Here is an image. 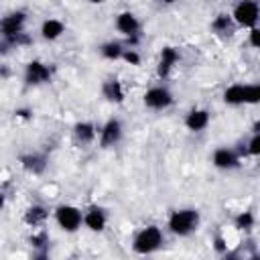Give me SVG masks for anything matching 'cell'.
<instances>
[{"label": "cell", "instance_id": "1", "mask_svg": "<svg viewBox=\"0 0 260 260\" xmlns=\"http://www.w3.org/2000/svg\"><path fill=\"white\" fill-rule=\"evenodd\" d=\"M199 223V215L197 211L193 209H181V211H175L169 219V228L173 234H179V236H187L191 234Z\"/></svg>", "mask_w": 260, "mask_h": 260}, {"label": "cell", "instance_id": "15", "mask_svg": "<svg viewBox=\"0 0 260 260\" xmlns=\"http://www.w3.org/2000/svg\"><path fill=\"white\" fill-rule=\"evenodd\" d=\"M20 162H22V167L26 171H32V173H41L45 169V165H47L45 156H41V154H26V156L20 158Z\"/></svg>", "mask_w": 260, "mask_h": 260}, {"label": "cell", "instance_id": "3", "mask_svg": "<svg viewBox=\"0 0 260 260\" xmlns=\"http://www.w3.org/2000/svg\"><path fill=\"white\" fill-rule=\"evenodd\" d=\"M162 242V234L156 225H148L144 228L136 238H134V250L138 254H150L154 252Z\"/></svg>", "mask_w": 260, "mask_h": 260}, {"label": "cell", "instance_id": "6", "mask_svg": "<svg viewBox=\"0 0 260 260\" xmlns=\"http://www.w3.org/2000/svg\"><path fill=\"white\" fill-rule=\"evenodd\" d=\"M51 79V71L47 65H43L41 61H30L26 65V75H24V81L28 85H39V83H45Z\"/></svg>", "mask_w": 260, "mask_h": 260}, {"label": "cell", "instance_id": "31", "mask_svg": "<svg viewBox=\"0 0 260 260\" xmlns=\"http://www.w3.org/2000/svg\"><path fill=\"white\" fill-rule=\"evenodd\" d=\"M165 2H167V4H171V2H175V0H165Z\"/></svg>", "mask_w": 260, "mask_h": 260}, {"label": "cell", "instance_id": "20", "mask_svg": "<svg viewBox=\"0 0 260 260\" xmlns=\"http://www.w3.org/2000/svg\"><path fill=\"white\" fill-rule=\"evenodd\" d=\"M122 53H124V49L118 43H106L102 47V55L108 57V59H118V57H122Z\"/></svg>", "mask_w": 260, "mask_h": 260}, {"label": "cell", "instance_id": "23", "mask_svg": "<svg viewBox=\"0 0 260 260\" xmlns=\"http://www.w3.org/2000/svg\"><path fill=\"white\" fill-rule=\"evenodd\" d=\"M213 28H215V30H228V28H230V16L221 14V16L213 22Z\"/></svg>", "mask_w": 260, "mask_h": 260}, {"label": "cell", "instance_id": "18", "mask_svg": "<svg viewBox=\"0 0 260 260\" xmlns=\"http://www.w3.org/2000/svg\"><path fill=\"white\" fill-rule=\"evenodd\" d=\"M225 104H244V85H232L223 93Z\"/></svg>", "mask_w": 260, "mask_h": 260}, {"label": "cell", "instance_id": "11", "mask_svg": "<svg viewBox=\"0 0 260 260\" xmlns=\"http://www.w3.org/2000/svg\"><path fill=\"white\" fill-rule=\"evenodd\" d=\"M207 122H209V114H207L205 110H193V112L185 118V126H187L189 130H193V132L203 130V128L207 126Z\"/></svg>", "mask_w": 260, "mask_h": 260}, {"label": "cell", "instance_id": "26", "mask_svg": "<svg viewBox=\"0 0 260 260\" xmlns=\"http://www.w3.org/2000/svg\"><path fill=\"white\" fill-rule=\"evenodd\" d=\"M250 43H252V47H258V30L256 28L250 30Z\"/></svg>", "mask_w": 260, "mask_h": 260}, {"label": "cell", "instance_id": "19", "mask_svg": "<svg viewBox=\"0 0 260 260\" xmlns=\"http://www.w3.org/2000/svg\"><path fill=\"white\" fill-rule=\"evenodd\" d=\"M45 217H47V211H45L41 205H35V207H30V209L26 211V215H24L26 223H30V225H37V223H41Z\"/></svg>", "mask_w": 260, "mask_h": 260}, {"label": "cell", "instance_id": "21", "mask_svg": "<svg viewBox=\"0 0 260 260\" xmlns=\"http://www.w3.org/2000/svg\"><path fill=\"white\" fill-rule=\"evenodd\" d=\"M260 100V87L258 85H244V102L256 104Z\"/></svg>", "mask_w": 260, "mask_h": 260}, {"label": "cell", "instance_id": "25", "mask_svg": "<svg viewBox=\"0 0 260 260\" xmlns=\"http://www.w3.org/2000/svg\"><path fill=\"white\" fill-rule=\"evenodd\" d=\"M248 146H250V148H248V150H250V152H252V154H260V136H258V134H254V136H252V140H250V144H248Z\"/></svg>", "mask_w": 260, "mask_h": 260}, {"label": "cell", "instance_id": "27", "mask_svg": "<svg viewBox=\"0 0 260 260\" xmlns=\"http://www.w3.org/2000/svg\"><path fill=\"white\" fill-rule=\"evenodd\" d=\"M215 250H217V252H223V250H225V244H223L221 238H215Z\"/></svg>", "mask_w": 260, "mask_h": 260}, {"label": "cell", "instance_id": "29", "mask_svg": "<svg viewBox=\"0 0 260 260\" xmlns=\"http://www.w3.org/2000/svg\"><path fill=\"white\" fill-rule=\"evenodd\" d=\"M2 205H4V195L0 193V209H2Z\"/></svg>", "mask_w": 260, "mask_h": 260}, {"label": "cell", "instance_id": "10", "mask_svg": "<svg viewBox=\"0 0 260 260\" xmlns=\"http://www.w3.org/2000/svg\"><path fill=\"white\" fill-rule=\"evenodd\" d=\"M179 61V53L173 49V47H165L162 49V55H160V63H158V75L160 77H167L171 67Z\"/></svg>", "mask_w": 260, "mask_h": 260}, {"label": "cell", "instance_id": "14", "mask_svg": "<svg viewBox=\"0 0 260 260\" xmlns=\"http://www.w3.org/2000/svg\"><path fill=\"white\" fill-rule=\"evenodd\" d=\"M41 32H43V37H45L47 41H53V39H57V37L63 32V22H61V20H55V18H49V20L43 22Z\"/></svg>", "mask_w": 260, "mask_h": 260}, {"label": "cell", "instance_id": "7", "mask_svg": "<svg viewBox=\"0 0 260 260\" xmlns=\"http://www.w3.org/2000/svg\"><path fill=\"white\" fill-rule=\"evenodd\" d=\"M171 102H173V95L165 87H152L144 95V104L148 108H154V110H162V108L171 106Z\"/></svg>", "mask_w": 260, "mask_h": 260}, {"label": "cell", "instance_id": "28", "mask_svg": "<svg viewBox=\"0 0 260 260\" xmlns=\"http://www.w3.org/2000/svg\"><path fill=\"white\" fill-rule=\"evenodd\" d=\"M16 114H18V116H22V118H28V112H26V110H18Z\"/></svg>", "mask_w": 260, "mask_h": 260}, {"label": "cell", "instance_id": "9", "mask_svg": "<svg viewBox=\"0 0 260 260\" xmlns=\"http://www.w3.org/2000/svg\"><path fill=\"white\" fill-rule=\"evenodd\" d=\"M116 26H118V30L122 35H128V37L136 35L138 28H140V24H138V20H136V16L132 12H122L118 16V20H116Z\"/></svg>", "mask_w": 260, "mask_h": 260}, {"label": "cell", "instance_id": "8", "mask_svg": "<svg viewBox=\"0 0 260 260\" xmlns=\"http://www.w3.org/2000/svg\"><path fill=\"white\" fill-rule=\"evenodd\" d=\"M120 136H122V126H120V122H118V120H110V122L104 126V130H102V146L108 148V146L116 144V142L120 140Z\"/></svg>", "mask_w": 260, "mask_h": 260}, {"label": "cell", "instance_id": "17", "mask_svg": "<svg viewBox=\"0 0 260 260\" xmlns=\"http://www.w3.org/2000/svg\"><path fill=\"white\" fill-rule=\"evenodd\" d=\"M75 136H77V140H81V142H91L93 136H95V128H93L89 122L75 124Z\"/></svg>", "mask_w": 260, "mask_h": 260}, {"label": "cell", "instance_id": "24", "mask_svg": "<svg viewBox=\"0 0 260 260\" xmlns=\"http://www.w3.org/2000/svg\"><path fill=\"white\" fill-rule=\"evenodd\" d=\"M122 57H124L128 63H132V65H138V63H140L138 53H136V51H132V49H130V51H124V53H122Z\"/></svg>", "mask_w": 260, "mask_h": 260}, {"label": "cell", "instance_id": "16", "mask_svg": "<svg viewBox=\"0 0 260 260\" xmlns=\"http://www.w3.org/2000/svg\"><path fill=\"white\" fill-rule=\"evenodd\" d=\"M104 95H106L110 102H122V100H124V91H122L120 81H116V79L106 81V85H104Z\"/></svg>", "mask_w": 260, "mask_h": 260}, {"label": "cell", "instance_id": "12", "mask_svg": "<svg viewBox=\"0 0 260 260\" xmlns=\"http://www.w3.org/2000/svg\"><path fill=\"white\" fill-rule=\"evenodd\" d=\"M83 221H85V225H87L91 232H102V230H104V225H106V215H104V211H102V209L91 207V209L85 213Z\"/></svg>", "mask_w": 260, "mask_h": 260}, {"label": "cell", "instance_id": "30", "mask_svg": "<svg viewBox=\"0 0 260 260\" xmlns=\"http://www.w3.org/2000/svg\"><path fill=\"white\" fill-rule=\"evenodd\" d=\"M89 2H93V4H100V2H104V0H89Z\"/></svg>", "mask_w": 260, "mask_h": 260}, {"label": "cell", "instance_id": "13", "mask_svg": "<svg viewBox=\"0 0 260 260\" xmlns=\"http://www.w3.org/2000/svg\"><path fill=\"white\" fill-rule=\"evenodd\" d=\"M213 165L219 167V169H232V167L238 165V158H236V154H234L232 150H228V148H217L215 154H213Z\"/></svg>", "mask_w": 260, "mask_h": 260}, {"label": "cell", "instance_id": "22", "mask_svg": "<svg viewBox=\"0 0 260 260\" xmlns=\"http://www.w3.org/2000/svg\"><path fill=\"white\" fill-rule=\"evenodd\" d=\"M254 225V215L250 213V211H244V213H240L238 217H236V228H240V230H250Z\"/></svg>", "mask_w": 260, "mask_h": 260}, {"label": "cell", "instance_id": "4", "mask_svg": "<svg viewBox=\"0 0 260 260\" xmlns=\"http://www.w3.org/2000/svg\"><path fill=\"white\" fill-rule=\"evenodd\" d=\"M234 18L242 26H254L258 20V4L254 0H242L234 10Z\"/></svg>", "mask_w": 260, "mask_h": 260}, {"label": "cell", "instance_id": "5", "mask_svg": "<svg viewBox=\"0 0 260 260\" xmlns=\"http://www.w3.org/2000/svg\"><path fill=\"white\" fill-rule=\"evenodd\" d=\"M57 221H59V225L63 230L75 232L79 228V223H81V211L77 207H73V205H61L57 209Z\"/></svg>", "mask_w": 260, "mask_h": 260}, {"label": "cell", "instance_id": "2", "mask_svg": "<svg viewBox=\"0 0 260 260\" xmlns=\"http://www.w3.org/2000/svg\"><path fill=\"white\" fill-rule=\"evenodd\" d=\"M24 24V12H12L0 20V30L8 43H26V39H20Z\"/></svg>", "mask_w": 260, "mask_h": 260}]
</instances>
